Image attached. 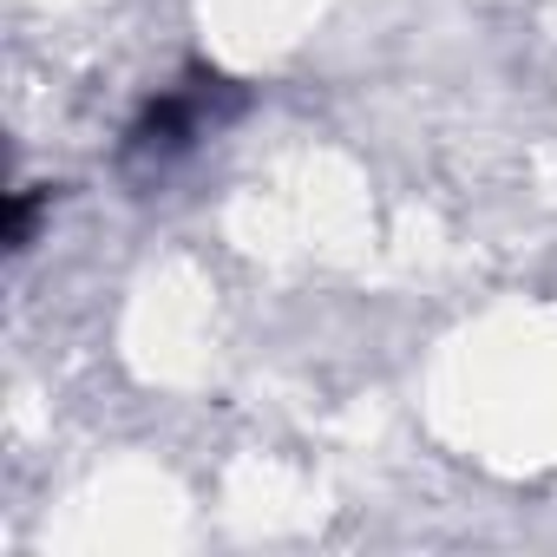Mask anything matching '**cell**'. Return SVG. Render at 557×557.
Listing matches in <instances>:
<instances>
[{
    "label": "cell",
    "mask_w": 557,
    "mask_h": 557,
    "mask_svg": "<svg viewBox=\"0 0 557 557\" xmlns=\"http://www.w3.org/2000/svg\"><path fill=\"white\" fill-rule=\"evenodd\" d=\"M40 203H47V190H21V197H14V216H8V243H14V249H27V243H34Z\"/></svg>",
    "instance_id": "7a4b0ae2"
},
{
    "label": "cell",
    "mask_w": 557,
    "mask_h": 557,
    "mask_svg": "<svg viewBox=\"0 0 557 557\" xmlns=\"http://www.w3.org/2000/svg\"><path fill=\"white\" fill-rule=\"evenodd\" d=\"M236 106H243V92H236L230 79L171 86V92H158V99L132 119L125 158H132V164H171V158H184L203 132H216V119H230Z\"/></svg>",
    "instance_id": "6da1fadb"
}]
</instances>
